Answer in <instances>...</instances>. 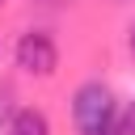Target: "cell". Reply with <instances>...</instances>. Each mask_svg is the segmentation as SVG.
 Instances as JSON below:
<instances>
[{"label": "cell", "instance_id": "cell-1", "mask_svg": "<svg viewBox=\"0 0 135 135\" xmlns=\"http://www.w3.org/2000/svg\"><path fill=\"white\" fill-rule=\"evenodd\" d=\"M118 101H114V89L101 84V80H84L76 84L72 93V127L76 135H105L110 127H118Z\"/></svg>", "mask_w": 135, "mask_h": 135}, {"label": "cell", "instance_id": "cell-2", "mask_svg": "<svg viewBox=\"0 0 135 135\" xmlns=\"http://www.w3.org/2000/svg\"><path fill=\"white\" fill-rule=\"evenodd\" d=\"M13 59H17V68H21L25 76L46 80V76H55V68H59V46H55L51 34H42V30H25V34L17 38Z\"/></svg>", "mask_w": 135, "mask_h": 135}, {"label": "cell", "instance_id": "cell-6", "mask_svg": "<svg viewBox=\"0 0 135 135\" xmlns=\"http://www.w3.org/2000/svg\"><path fill=\"white\" fill-rule=\"evenodd\" d=\"M105 135H122V127H110V131H105Z\"/></svg>", "mask_w": 135, "mask_h": 135}, {"label": "cell", "instance_id": "cell-3", "mask_svg": "<svg viewBox=\"0 0 135 135\" xmlns=\"http://www.w3.org/2000/svg\"><path fill=\"white\" fill-rule=\"evenodd\" d=\"M8 135H51V118L38 105H21L8 122Z\"/></svg>", "mask_w": 135, "mask_h": 135}, {"label": "cell", "instance_id": "cell-5", "mask_svg": "<svg viewBox=\"0 0 135 135\" xmlns=\"http://www.w3.org/2000/svg\"><path fill=\"white\" fill-rule=\"evenodd\" d=\"M127 46H131V55H135V25H131V38H127Z\"/></svg>", "mask_w": 135, "mask_h": 135}, {"label": "cell", "instance_id": "cell-7", "mask_svg": "<svg viewBox=\"0 0 135 135\" xmlns=\"http://www.w3.org/2000/svg\"><path fill=\"white\" fill-rule=\"evenodd\" d=\"M0 4H4V0H0Z\"/></svg>", "mask_w": 135, "mask_h": 135}, {"label": "cell", "instance_id": "cell-4", "mask_svg": "<svg viewBox=\"0 0 135 135\" xmlns=\"http://www.w3.org/2000/svg\"><path fill=\"white\" fill-rule=\"evenodd\" d=\"M118 127H122V135H135V101L118 114Z\"/></svg>", "mask_w": 135, "mask_h": 135}]
</instances>
